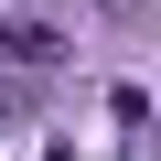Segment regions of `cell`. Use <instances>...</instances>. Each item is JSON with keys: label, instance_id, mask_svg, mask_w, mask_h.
Wrapping results in <instances>:
<instances>
[{"label": "cell", "instance_id": "1", "mask_svg": "<svg viewBox=\"0 0 161 161\" xmlns=\"http://www.w3.org/2000/svg\"><path fill=\"white\" fill-rule=\"evenodd\" d=\"M0 118H11V97H0Z\"/></svg>", "mask_w": 161, "mask_h": 161}]
</instances>
